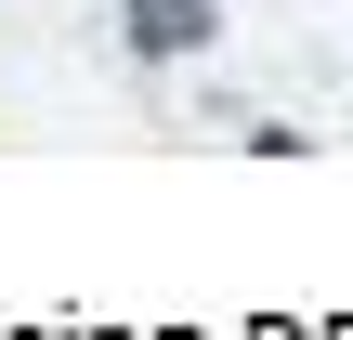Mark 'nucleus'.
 <instances>
[{
	"instance_id": "1",
	"label": "nucleus",
	"mask_w": 353,
	"mask_h": 340,
	"mask_svg": "<svg viewBox=\"0 0 353 340\" xmlns=\"http://www.w3.org/2000/svg\"><path fill=\"white\" fill-rule=\"evenodd\" d=\"M210 26H223V0H118L131 66H183V52H210Z\"/></svg>"
}]
</instances>
